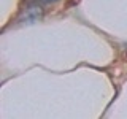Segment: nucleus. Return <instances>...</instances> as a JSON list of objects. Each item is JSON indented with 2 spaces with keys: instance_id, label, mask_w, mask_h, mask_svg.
Masks as SVG:
<instances>
[{
  "instance_id": "f257e3e1",
  "label": "nucleus",
  "mask_w": 127,
  "mask_h": 119,
  "mask_svg": "<svg viewBox=\"0 0 127 119\" xmlns=\"http://www.w3.org/2000/svg\"><path fill=\"white\" fill-rule=\"evenodd\" d=\"M40 19H43V8L41 5H30L26 8L22 16V21L26 22H37Z\"/></svg>"
},
{
  "instance_id": "f03ea898",
  "label": "nucleus",
  "mask_w": 127,
  "mask_h": 119,
  "mask_svg": "<svg viewBox=\"0 0 127 119\" xmlns=\"http://www.w3.org/2000/svg\"><path fill=\"white\" fill-rule=\"evenodd\" d=\"M57 0H38L40 5H53V3H56Z\"/></svg>"
}]
</instances>
